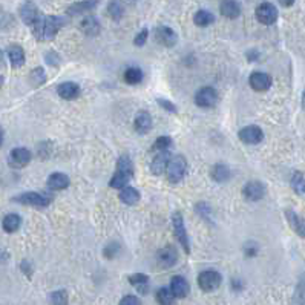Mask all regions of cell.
I'll return each instance as SVG.
<instances>
[{
    "label": "cell",
    "mask_w": 305,
    "mask_h": 305,
    "mask_svg": "<svg viewBox=\"0 0 305 305\" xmlns=\"http://www.w3.org/2000/svg\"><path fill=\"white\" fill-rule=\"evenodd\" d=\"M118 197H120V201L127 204V206H135L140 201V192L135 187H130V186L123 187Z\"/></svg>",
    "instance_id": "cell-28"
},
{
    "label": "cell",
    "mask_w": 305,
    "mask_h": 305,
    "mask_svg": "<svg viewBox=\"0 0 305 305\" xmlns=\"http://www.w3.org/2000/svg\"><path fill=\"white\" fill-rule=\"evenodd\" d=\"M124 2H127V3H135L137 0H124Z\"/></svg>",
    "instance_id": "cell-53"
},
{
    "label": "cell",
    "mask_w": 305,
    "mask_h": 305,
    "mask_svg": "<svg viewBox=\"0 0 305 305\" xmlns=\"http://www.w3.org/2000/svg\"><path fill=\"white\" fill-rule=\"evenodd\" d=\"M29 81H31V84L35 86V88L41 86V84L46 81L45 69H43V68H35V69H32L31 74H29Z\"/></svg>",
    "instance_id": "cell-35"
},
{
    "label": "cell",
    "mask_w": 305,
    "mask_h": 305,
    "mask_svg": "<svg viewBox=\"0 0 305 305\" xmlns=\"http://www.w3.org/2000/svg\"><path fill=\"white\" fill-rule=\"evenodd\" d=\"M20 270H21L28 278L32 276V266H31V263H29L28 259H23V261L20 263Z\"/></svg>",
    "instance_id": "cell-46"
},
{
    "label": "cell",
    "mask_w": 305,
    "mask_h": 305,
    "mask_svg": "<svg viewBox=\"0 0 305 305\" xmlns=\"http://www.w3.org/2000/svg\"><path fill=\"white\" fill-rule=\"evenodd\" d=\"M21 226V218L17 213H8L3 221H2V227L6 233H15Z\"/></svg>",
    "instance_id": "cell-29"
},
{
    "label": "cell",
    "mask_w": 305,
    "mask_h": 305,
    "mask_svg": "<svg viewBox=\"0 0 305 305\" xmlns=\"http://www.w3.org/2000/svg\"><path fill=\"white\" fill-rule=\"evenodd\" d=\"M3 140H5V132H3V129L0 127V147H2V144H3Z\"/></svg>",
    "instance_id": "cell-51"
},
{
    "label": "cell",
    "mask_w": 305,
    "mask_h": 305,
    "mask_svg": "<svg viewBox=\"0 0 305 305\" xmlns=\"http://www.w3.org/2000/svg\"><path fill=\"white\" fill-rule=\"evenodd\" d=\"M197 213H198L203 220L210 221V213H212V210H210V207H209L206 203H200V204H197Z\"/></svg>",
    "instance_id": "cell-40"
},
{
    "label": "cell",
    "mask_w": 305,
    "mask_h": 305,
    "mask_svg": "<svg viewBox=\"0 0 305 305\" xmlns=\"http://www.w3.org/2000/svg\"><path fill=\"white\" fill-rule=\"evenodd\" d=\"M244 253H246L247 258L255 256V255L258 253V246H256V244H252V243L246 244V246H244Z\"/></svg>",
    "instance_id": "cell-45"
},
{
    "label": "cell",
    "mask_w": 305,
    "mask_h": 305,
    "mask_svg": "<svg viewBox=\"0 0 305 305\" xmlns=\"http://www.w3.org/2000/svg\"><path fill=\"white\" fill-rule=\"evenodd\" d=\"M14 201L18 204H23V206H31V207H48L51 204V198H48L38 192H25V193L15 197Z\"/></svg>",
    "instance_id": "cell-8"
},
{
    "label": "cell",
    "mask_w": 305,
    "mask_h": 305,
    "mask_svg": "<svg viewBox=\"0 0 305 305\" xmlns=\"http://www.w3.org/2000/svg\"><path fill=\"white\" fill-rule=\"evenodd\" d=\"M134 127L140 135L147 134L152 129V117L147 111H138L134 118Z\"/></svg>",
    "instance_id": "cell-17"
},
{
    "label": "cell",
    "mask_w": 305,
    "mask_h": 305,
    "mask_svg": "<svg viewBox=\"0 0 305 305\" xmlns=\"http://www.w3.org/2000/svg\"><path fill=\"white\" fill-rule=\"evenodd\" d=\"M20 18L21 21L26 25V26H34L40 18H41V14L38 11V8L35 6V3L32 2H25L21 6H20Z\"/></svg>",
    "instance_id": "cell-10"
},
{
    "label": "cell",
    "mask_w": 305,
    "mask_h": 305,
    "mask_svg": "<svg viewBox=\"0 0 305 305\" xmlns=\"http://www.w3.org/2000/svg\"><path fill=\"white\" fill-rule=\"evenodd\" d=\"M155 298H157V302L160 305H173V302H175V296L170 292V289H167V287L158 289Z\"/></svg>",
    "instance_id": "cell-32"
},
{
    "label": "cell",
    "mask_w": 305,
    "mask_h": 305,
    "mask_svg": "<svg viewBox=\"0 0 305 305\" xmlns=\"http://www.w3.org/2000/svg\"><path fill=\"white\" fill-rule=\"evenodd\" d=\"M107 14H109V17H111L112 20L118 21V20H121V17H123V14H124V8H123V5H121L118 0H112V2L107 5Z\"/></svg>",
    "instance_id": "cell-34"
},
{
    "label": "cell",
    "mask_w": 305,
    "mask_h": 305,
    "mask_svg": "<svg viewBox=\"0 0 305 305\" xmlns=\"http://www.w3.org/2000/svg\"><path fill=\"white\" fill-rule=\"evenodd\" d=\"M238 137L246 144H259L264 140V132L259 126H246L238 132Z\"/></svg>",
    "instance_id": "cell-13"
},
{
    "label": "cell",
    "mask_w": 305,
    "mask_h": 305,
    "mask_svg": "<svg viewBox=\"0 0 305 305\" xmlns=\"http://www.w3.org/2000/svg\"><path fill=\"white\" fill-rule=\"evenodd\" d=\"M221 284H223V276L218 270L207 269L198 275V286L206 293L215 292L216 289H220Z\"/></svg>",
    "instance_id": "cell-4"
},
{
    "label": "cell",
    "mask_w": 305,
    "mask_h": 305,
    "mask_svg": "<svg viewBox=\"0 0 305 305\" xmlns=\"http://www.w3.org/2000/svg\"><path fill=\"white\" fill-rule=\"evenodd\" d=\"M172 226H173V233H175L180 246L189 255L190 253V241H189L187 229H186V224H184V216H183L181 212H175L172 215Z\"/></svg>",
    "instance_id": "cell-5"
},
{
    "label": "cell",
    "mask_w": 305,
    "mask_h": 305,
    "mask_svg": "<svg viewBox=\"0 0 305 305\" xmlns=\"http://www.w3.org/2000/svg\"><path fill=\"white\" fill-rule=\"evenodd\" d=\"M290 186L292 189L295 190V193H298L299 197H304L305 195V177L302 172H295L292 175V180H290Z\"/></svg>",
    "instance_id": "cell-31"
},
{
    "label": "cell",
    "mask_w": 305,
    "mask_h": 305,
    "mask_svg": "<svg viewBox=\"0 0 305 305\" xmlns=\"http://www.w3.org/2000/svg\"><path fill=\"white\" fill-rule=\"evenodd\" d=\"M256 18L263 25H273L278 20V9L275 5L264 2L256 8Z\"/></svg>",
    "instance_id": "cell-11"
},
{
    "label": "cell",
    "mask_w": 305,
    "mask_h": 305,
    "mask_svg": "<svg viewBox=\"0 0 305 305\" xmlns=\"http://www.w3.org/2000/svg\"><path fill=\"white\" fill-rule=\"evenodd\" d=\"M293 304L295 305H305V276H302L296 286L295 296H293Z\"/></svg>",
    "instance_id": "cell-37"
},
{
    "label": "cell",
    "mask_w": 305,
    "mask_h": 305,
    "mask_svg": "<svg viewBox=\"0 0 305 305\" xmlns=\"http://www.w3.org/2000/svg\"><path fill=\"white\" fill-rule=\"evenodd\" d=\"M230 167L229 166H226V164H223V163H218V164H215L213 167H212V170H210V177H212V180L213 181H216V183H226L229 178H230Z\"/></svg>",
    "instance_id": "cell-27"
},
{
    "label": "cell",
    "mask_w": 305,
    "mask_h": 305,
    "mask_svg": "<svg viewBox=\"0 0 305 305\" xmlns=\"http://www.w3.org/2000/svg\"><path fill=\"white\" fill-rule=\"evenodd\" d=\"M193 21L197 26H209L215 21V15L210 12V11H206V9H200L195 15H193Z\"/></svg>",
    "instance_id": "cell-30"
},
{
    "label": "cell",
    "mask_w": 305,
    "mask_h": 305,
    "mask_svg": "<svg viewBox=\"0 0 305 305\" xmlns=\"http://www.w3.org/2000/svg\"><path fill=\"white\" fill-rule=\"evenodd\" d=\"M49 301L52 305H68L69 302V296H68V292L66 290H57V292H52L49 295Z\"/></svg>",
    "instance_id": "cell-36"
},
{
    "label": "cell",
    "mask_w": 305,
    "mask_h": 305,
    "mask_svg": "<svg viewBox=\"0 0 305 305\" xmlns=\"http://www.w3.org/2000/svg\"><path fill=\"white\" fill-rule=\"evenodd\" d=\"M266 186L261 181H249L243 189V195L247 201H259L266 197Z\"/></svg>",
    "instance_id": "cell-14"
},
{
    "label": "cell",
    "mask_w": 305,
    "mask_h": 305,
    "mask_svg": "<svg viewBox=\"0 0 305 305\" xmlns=\"http://www.w3.org/2000/svg\"><path fill=\"white\" fill-rule=\"evenodd\" d=\"M286 218L289 221V226L301 236L305 238V220L301 218L298 213H295L293 210H286Z\"/></svg>",
    "instance_id": "cell-24"
},
{
    "label": "cell",
    "mask_w": 305,
    "mask_h": 305,
    "mask_svg": "<svg viewBox=\"0 0 305 305\" xmlns=\"http://www.w3.org/2000/svg\"><path fill=\"white\" fill-rule=\"evenodd\" d=\"M57 94L63 98V100H75L80 97L81 91H80V86L74 81H64V83H60L57 86Z\"/></svg>",
    "instance_id": "cell-18"
},
{
    "label": "cell",
    "mask_w": 305,
    "mask_h": 305,
    "mask_svg": "<svg viewBox=\"0 0 305 305\" xmlns=\"http://www.w3.org/2000/svg\"><path fill=\"white\" fill-rule=\"evenodd\" d=\"M134 175V164L127 155H121L117 161V172L109 181V186L112 189H123L127 186Z\"/></svg>",
    "instance_id": "cell-2"
},
{
    "label": "cell",
    "mask_w": 305,
    "mask_h": 305,
    "mask_svg": "<svg viewBox=\"0 0 305 305\" xmlns=\"http://www.w3.org/2000/svg\"><path fill=\"white\" fill-rule=\"evenodd\" d=\"M249 84L253 91H258V92H264L267 89H270L272 86V77L266 72H252L250 77H249Z\"/></svg>",
    "instance_id": "cell-15"
},
{
    "label": "cell",
    "mask_w": 305,
    "mask_h": 305,
    "mask_svg": "<svg viewBox=\"0 0 305 305\" xmlns=\"http://www.w3.org/2000/svg\"><path fill=\"white\" fill-rule=\"evenodd\" d=\"M178 261V250L173 246H166L157 252V264L161 269H170Z\"/></svg>",
    "instance_id": "cell-9"
},
{
    "label": "cell",
    "mask_w": 305,
    "mask_h": 305,
    "mask_svg": "<svg viewBox=\"0 0 305 305\" xmlns=\"http://www.w3.org/2000/svg\"><path fill=\"white\" fill-rule=\"evenodd\" d=\"M80 29H81L86 35H89V37H95V35H98V34H100L101 26H100L98 18H95V17H92V15H89V17H86V18H83V20H81V23H80Z\"/></svg>",
    "instance_id": "cell-25"
},
{
    "label": "cell",
    "mask_w": 305,
    "mask_h": 305,
    "mask_svg": "<svg viewBox=\"0 0 305 305\" xmlns=\"http://www.w3.org/2000/svg\"><path fill=\"white\" fill-rule=\"evenodd\" d=\"M118 253H120V244H117V243H111L103 250V255L106 259H114Z\"/></svg>",
    "instance_id": "cell-39"
},
{
    "label": "cell",
    "mask_w": 305,
    "mask_h": 305,
    "mask_svg": "<svg viewBox=\"0 0 305 305\" xmlns=\"http://www.w3.org/2000/svg\"><path fill=\"white\" fill-rule=\"evenodd\" d=\"M63 25L64 20L61 17L45 15L32 26V34L37 37V40H52Z\"/></svg>",
    "instance_id": "cell-1"
},
{
    "label": "cell",
    "mask_w": 305,
    "mask_h": 305,
    "mask_svg": "<svg viewBox=\"0 0 305 305\" xmlns=\"http://www.w3.org/2000/svg\"><path fill=\"white\" fill-rule=\"evenodd\" d=\"M118 305H143L141 304V299L138 296H134V295H126Z\"/></svg>",
    "instance_id": "cell-42"
},
{
    "label": "cell",
    "mask_w": 305,
    "mask_h": 305,
    "mask_svg": "<svg viewBox=\"0 0 305 305\" xmlns=\"http://www.w3.org/2000/svg\"><path fill=\"white\" fill-rule=\"evenodd\" d=\"M69 183H71L69 177L63 172H54L46 180V186L51 190H64L69 186Z\"/></svg>",
    "instance_id": "cell-20"
},
{
    "label": "cell",
    "mask_w": 305,
    "mask_h": 305,
    "mask_svg": "<svg viewBox=\"0 0 305 305\" xmlns=\"http://www.w3.org/2000/svg\"><path fill=\"white\" fill-rule=\"evenodd\" d=\"M232 287H233V290L239 292V290H243V282L238 281V279H233V281H232Z\"/></svg>",
    "instance_id": "cell-47"
},
{
    "label": "cell",
    "mask_w": 305,
    "mask_h": 305,
    "mask_svg": "<svg viewBox=\"0 0 305 305\" xmlns=\"http://www.w3.org/2000/svg\"><path fill=\"white\" fill-rule=\"evenodd\" d=\"M129 284L137 289L140 295L149 293V276L144 273H134L129 276Z\"/></svg>",
    "instance_id": "cell-23"
},
{
    "label": "cell",
    "mask_w": 305,
    "mask_h": 305,
    "mask_svg": "<svg viewBox=\"0 0 305 305\" xmlns=\"http://www.w3.org/2000/svg\"><path fill=\"white\" fill-rule=\"evenodd\" d=\"M172 146V138L167 135H161L155 140V143L152 144V150L157 152H163V150H169V147Z\"/></svg>",
    "instance_id": "cell-38"
},
{
    "label": "cell",
    "mask_w": 305,
    "mask_h": 305,
    "mask_svg": "<svg viewBox=\"0 0 305 305\" xmlns=\"http://www.w3.org/2000/svg\"><path fill=\"white\" fill-rule=\"evenodd\" d=\"M169 289L173 293V296L180 298V299L186 298L189 295V292H190V286H189L187 279L183 278V276H173L170 279V287Z\"/></svg>",
    "instance_id": "cell-19"
},
{
    "label": "cell",
    "mask_w": 305,
    "mask_h": 305,
    "mask_svg": "<svg viewBox=\"0 0 305 305\" xmlns=\"http://www.w3.org/2000/svg\"><path fill=\"white\" fill-rule=\"evenodd\" d=\"M6 52H8V58H9L12 68H21V66L25 64L26 55H25V51H23L21 46H18V45H11V46L6 49Z\"/></svg>",
    "instance_id": "cell-21"
},
{
    "label": "cell",
    "mask_w": 305,
    "mask_h": 305,
    "mask_svg": "<svg viewBox=\"0 0 305 305\" xmlns=\"http://www.w3.org/2000/svg\"><path fill=\"white\" fill-rule=\"evenodd\" d=\"M124 81L127 84H138L143 81V71L140 68H129L124 71Z\"/></svg>",
    "instance_id": "cell-33"
},
{
    "label": "cell",
    "mask_w": 305,
    "mask_h": 305,
    "mask_svg": "<svg viewBox=\"0 0 305 305\" xmlns=\"http://www.w3.org/2000/svg\"><path fill=\"white\" fill-rule=\"evenodd\" d=\"M98 5V0H83V2H75L72 3L69 8H68V14L69 15H80V14H84V12H89L92 11L95 6Z\"/></svg>",
    "instance_id": "cell-22"
},
{
    "label": "cell",
    "mask_w": 305,
    "mask_h": 305,
    "mask_svg": "<svg viewBox=\"0 0 305 305\" xmlns=\"http://www.w3.org/2000/svg\"><path fill=\"white\" fill-rule=\"evenodd\" d=\"M32 158V154L26 147H14L8 155V164L12 169H23L29 164Z\"/></svg>",
    "instance_id": "cell-7"
},
{
    "label": "cell",
    "mask_w": 305,
    "mask_h": 305,
    "mask_svg": "<svg viewBox=\"0 0 305 305\" xmlns=\"http://www.w3.org/2000/svg\"><path fill=\"white\" fill-rule=\"evenodd\" d=\"M9 259V255L6 253V252H3V250H0V264H3V263H6Z\"/></svg>",
    "instance_id": "cell-48"
},
{
    "label": "cell",
    "mask_w": 305,
    "mask_h": 305,
    "mask_svg": "<svg viewBox=\"0 0 305 305\" xmlns=\"http://www.w3.org/2000/svg\"><path fill=\"white\" fill-rule=\"evenodd\" d=\"M220 11L227 18H238L241 14V6L235 0H224L220 6Z\"/></svg>",
    "instance_id": "cell-26"
},
{
    "label": "cell",
    "mask_w": 305,
    "mask_h": 305,
    "mask_svg": "<svg viewBox=\"0 0 305 305\" xmlns=\"http://www.w3.org/2000/svg\"><path fill=\"white\" fill-rule=\"evenodd\" d=\"M147 37H149V31H147V29H143V31H140V32L137 34L135 40H134L135 46H143V45L147 41Z\"/></svg>",
    "instance_id": "cell-43"
},
{
    "label": "cell",
    "mask_w": 305,
    "mask_h": 305,
    "mask_svg": "<svg viewBox=\"0 0 305 305\" xmlns=\"http://www.w3.org/2000/svg\"><path fill=\"white\" fill-rule=\"evenodd\" d=\"M2 61H3V52L0 51V63H2Z\"/></svg>",
    "instance_id": "cell-52"
},
{
    "label": "cell",
    "mask_w": 305,
    "mask_h": 305,
    "mask_svg": "<svg viewBox=\"0 0 305 305\" xmlns=\"http://www.w3.org/2000/svg\"><path fill=\"white\" fill-rule=\"evenodd\" d=\"M247 58H249V61H255L258 58V52H249L247 54Z\"/></svg>",
    "instance_id": "cell-49"
},
{
    "label": "cell",
    "mask_w": 305,
    "mask_h": 305,
    "mask_svg": "<svg viewBox=\"0 0 305 305\" xmlns=\"http://www.w3.org/2000/svg\"><path fill=\"white\" fill-rule=\"evenodd\" d=\"M45 60H46L51 66H57V64H58V61H60V57H58V54H57V52L49 51V52L45 55Z\"/></svg>",
    "instance_id": "cell-44"
},
{
    "label": "cell",
    "mask_w": 305,
    "mask_h": 305,
    "mask_svg": "<svg viewBox=\"0 0 305 305\" xmlns=\"http://www.w3.org/2000/svg\"><path fill=\"white\" fill-rule=\"evenodd\" d=\"M157 101H158V104H160L164 111H167V112H170V114H177L178 107H177L170 100H166V98H157Z\"/></svg>",
    "instance_id": "cell-41"
},
{
    "label": "cell",
    "mask_w": 305,
    "mask_h": 305,
    "mask_svg": "<svg viewBox=\"0 0 305 305\" xmlns=\"http://www.w3.org/2000/svg\"><path fill=\"white\" fill-rule=\"evenodd\" d=\"M279 3H281L282 6H292V5L295 3V0H279Z\"/></svg>",
    "instance_id": "cell-50"
},
{
    "label": "cell",
    "mask_w": 305,
    "mask_h": 305,
    "mask_svg": "<svg viewBox=\"0 0 305 305\" xmlns=\"http://www.w3.org/2000/svg\"><path fill=\"white\" fill-rule=\"evenodd\" d=\"M167 180L172 184H178L180 181H183V178L186 177L187 172V160L183 155H175L170 158L169 164H167Z\"/></svg>",
    "instance_id": "cell-3"
},
{
    "label": "cell",
    "mask_w": 305,
    "mask_h": 305,
    "mask_svg": "<svg viewBox=\"0 0 305 305\" xmlns=\"http://www.w3.org/2000/svg\"><path fill=\"white\" fill-rule=\"evenodd\" d=\"M154 35H155V40L160 45H163L164 48H173L177 45V41H178L177 32L172 28H169V26H158L155 29Z\"/></svg>",
    "instance_id": "cell-12"
},
{
    "label": "cell",
    "mask_w": 305,
    "mask_h": 305,
    "mask_svg": "<svg viewBox=\"0 0 305 305\" xmlns=\"http://www.w3.org/2000/svg\"><path fill=\"white\" fill-rule=\"evenodd\" d=\"M170 154H169V150H163V152H158L157 155H155V158L150 161V172L154 173V175H161V173H164L166 172V169H167V164H169V161H170Z\"/></svg>",
    "instance_id": "cell-16"
},
{
    "label": "cell",
    "mask_w": 305,
    "mask_h": 305,
    "mask_svg": "<svg viewBox=\"0 0 305 305\" xmlns=\"http://www.w3.org/2000/svg\"><path fill=\"white\" fill-rule=\"evenodd\" d=\"M218 103V92L212 86H204L195 94V104L203 109L215 107Z\"/></svg>",
    "instance_id": "cell-6"
}]
</instances>
